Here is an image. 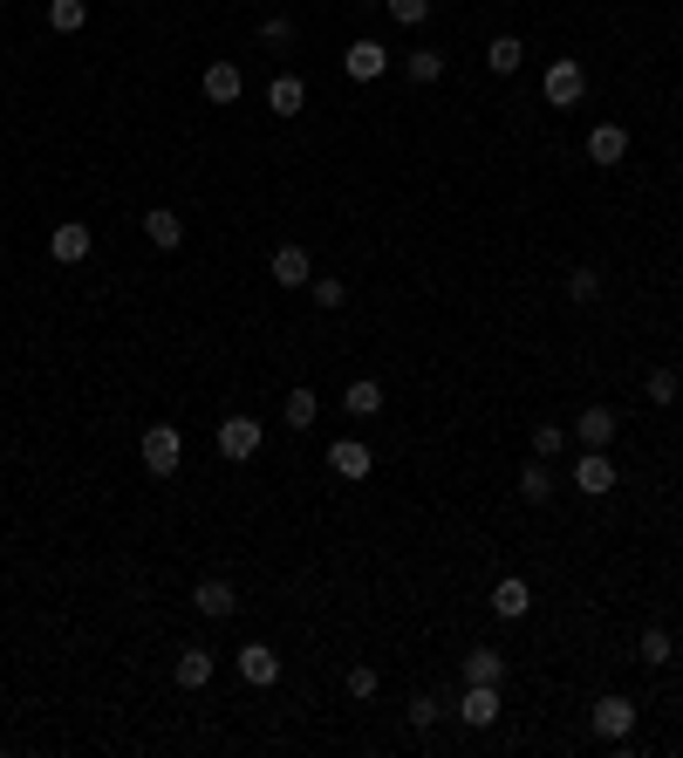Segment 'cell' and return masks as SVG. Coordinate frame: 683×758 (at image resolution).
<instances>
[{
    "label": "cell",
    "instance_id": "cell-1",
    "mask_svg": "<svg viewBox=\"0 0 683 758\" xmlns=\"http://www.w3.org/2000/svg\"><path fill=\"white\" fill-rule=\"evenodd\" d=\"M540 96L553 110H574L581 96H588V69H581L574 56H561V62H547V75H540Z\"/></svg>",
    "mask_w": 683,
    "mask_h": 758
},
{
    "label": "cell",
    "instance_id": "cell-2",
    "mask_svg": "<svg viewBox=\"0 0 683 758\" xmlns=\"http://www.w3.org/2000/svg\"><path fill=\"white\" fill-rule=\"evenodd\" d=\"M185 465V438H179V424H150L144 431V472L150 478H171Z\"/></svg>",
    "mask_w": 683,
    "mask_h": 758
},
{
    "label": "cell",
    "instance_id": "cell-3",
    "mask_svg": "<svg viewBox=\"0 0 683 758\" xmlns=\"http://www.w3.org/2000/svg\"><path fill=\"white\" fill-rule=\"evenodd\" d=\"M260 444H267L260 417H246V411H240V417H225V424H219V459H225V465H246Z\"/></svg>",
    "mask_w": 683,
    "mask_h": 758
},
{
    "label": "cell",
    "instance_id": "cell-4",
    "mask_svg": "<svg viewBox=\"0 0 683 758\" xmlns=\"http://www.w3.org/2000/svg\"><path fill=\"white\" fill-rule=\"evenodd\" d=\"M588 724H595V738H609V745H622L629 731H636V704H629L622 690H609V697H595V711H588Z\"/></svg>",
    "mask_w": 683,
    "mask_h": 758
},
{
    "label": "cell",
    "instance_id": "cell-5",
    "mask_svg": "<svg viewBox=\"0 0 683 758\" xmlns=\"http://www.w3.org/2000/svg\"><path fill=\"white\" fill-rule=\"evenodd\" d=\"M568 478H574V492H588V499H609V492H615V459H609V451H581Z\"/></svg>",
    "mask_w": 683,
    "mask_h": 758
},
{
    "label": "cell",
    "instance_id": "cell-6",
    "mask_svg": "<svg viewBox=\"0 0 683 758\" xmlns=\"http://www.w3.org/2000/svg\"><path fill=\"white\" fill-rule=\"evenodd\" d=\"M48 253H56V267H83L89 253H96V233H89L83 219H62L56 233H48Z\"/></svg>",
    "mask_w": 683,
    "mask_h": 758
},
{
    "label": "cell",
    "instance_id": "cell-7",
    "mask_svg": "<svg viewBox=\"0 0 683 758\" xmlns=\"http://www.w3.org/2000/svg\"><path fill=\"white\" fill-rule=\"evenodd\" d=\"M192 609L206 615V622H225V615L240 609V588H233V580H225V574H206V580H198V588H192Z\"/></svg>",
    "mask_w": 683,
    "mask_h": 758
},
{
    "label": "cell",
    "instance_id": "cell-8",
    "mask_svg": "<svg viewBox=\"0 0 683 758\" xmlns=\"http://www.w3.org/2000/svg\"><path fill=\"white\" fill-rule=\"evenodd\" d=\"M568 438H574L581 451H609V444H615V411H609V403H588V411L574 417Z\"/></svg>",
    "mask_w": 683,
    "mask_h": 758
},
{
    "label": "cell",
    "instance_id": "cell-9",
    "mask_svg": "<svg viewBox=\"0 0 683 758\" xmlns=\"http://www.w3.org/2000/svg\"><path fill=\"white\" fill-rule=\"evenodd\" d=\"M342 69H349V83H376V75H390V48L376 35H363V41H349Z\"/></svg>",
    "mask_w": 683,
    "mask_h": 758
},
{
    "label": "cell",
    "instance_id": "cell-10",
    "mask_svg": "<svg viewBox=\"0 0 683 758\" xmlns=\"http://www.w3.org/2000/svg\"><path fill=\"white\" fill-rule=\"evenodd\" d=\"M233 663H240V676H246L253 690H273V684H281V656H273L267 643H246Z\"/></svg>",
    "mask_w": 683,
    "mask_h": 758
},
{
    "label": "cell",
    "instance_id": "cell-11",
    "mask_svg": "<svg viewBox=\"0 0 683 758\" xmlns=\"http://www.w3.org/2000/svg\"><path fill=\"white\" fill-rule=\"evenodd\" d=\"M328 472H336V478H369L376 472V451L363 438H336V444H328Z\"/></svg>",
    "mask_w": 683,
    "mask_h": 758
},
{
    "label": "cell",
    "instance_id": "cell-12",
    "mask_svg": "<svg viewBox=\"0 0 683 758\" xmlns=\"http://www.w3.org/2000/svg\"><path fill=\"white\" fill-rule=\"evenodd\" d=\"M267 273H273V281H281V288H308L315 281V260H308V246H273V260H267Z\"/></svg>",
    "mask_w": 683,
    "mask_h": 758
},
{
    "label": "cell",
    "instance_id": "cell-13",
    "mask_svg": "<svg viewBox=\"0 0 683 758\" xmlns=\"http://www.w3.org/2000/svg\"><path fill=\"white\" fill-rule=\"evenodd\" d=\"M499 684H465V697H459V718L472 724V731H486V724H499Z\"/></svg>",
    "mask_w": 683,
    "mask_h": 758
},
{
    "label": "cell",
    "instance_id": "cell-14",
    "mask_svg": "<svg viewBox=\"0 0 683 758\" xmlns=\"http://www.w3.org/2000/svg\"><path fill=\"white\" fill-rule=\"evenodd\" d=\"M144 240L158 246V253H179V246H185V219L171 212V206H150V212H144Z\"/></svg>",
    "mask_w": 683,
    "mask_h": 758
},
{
    "label": "cell",
    "instance_id": "cell-15",
    "mask_svg": "<svg viewBox=\"0 0 683 758\" xmlns=\"http://www.w3.org/2000/svg\"><path fill=\"white\" fill-rule=\"evenodd\" d=\"M206 103H240V89H246V75H240V62H206Z\"/></svg>",
    "mask_w": 683,
    "mask_h": 758
},
{
    "label": "cell",
    "instance_id": "cell-16",
    "mask_svg": "<svg viewBox=\"0 0 683 758\" xmlns=\"http://www.w3.org/2000/svg\"><path fill=\"white\" fill-rule=\"evenodd\" d=\"M629 158V131L622 123H595L588 131V164H622Z\"/></svg>",
    "mask_w": 683,
    "mask_h": 758
},
{
    "label": "cell",
    "instance_id": "cell-17",
    "mask_svg": "<svg viewBox=\"0 0 683 758\" xmlns=\"http://www.w3.org/2000/svg\"><path fill=\"white\" fill-rule=\"evenodd\" d=\"M526 609H534V588H526L520 574H505L499 588H492V615H499V622H520Z\"/></svg>",
    "mask_w": 683,
    "mask_h": 758
},
{
    "label": "cell",
    "instance_id": "cell-18",
    "mask_svg": "<svg viewBox=\"0 0 683 758\" xmlns=\"http://www.w3.org/2000/svg\"><path fill=\"white\" fill-rule=\"evenodd\" d=\"M553 492H561V486H553V459H526L520 465V499L526 505H547Z\"/></svg>",
    "mask_w": 683,
    "mask_h": 758
},
{
    "label": "cell",
    "instance_id": "cell-19",
    "mask_svg": "<svg viewBox=\"0 0 683 758\" xmlns=\"http://www.w3.org/2000/svg\"><path fill=\"white\" fill-rule=\"evenodd\" d=\"M301 103H308V83H301V75H273L267 83V110L273 117H301Z\"/></svg>",
    "mask_w": 683,
    "mask_h": 758
},
{
    "label": "cell",
    "instance_id": "cell-20",
    "mask_svg": "<svg viewBox=\"0 0 683 758\" xmlns=\"http://www.w3.org/2000/svg\"><path fill=\"white\" fill-rule=\"evenodd\" d=\"M212 670H219V663H212V649H198V643L179 649V690H206V684H212Z\"/></svg>",
    "mask_w": 683,
    "mask_h": 758
},
{
    "label": "cell",
    "instance_id": "cell-21",
    "mask_svg": "<svg viewBox=\"0 0 683 758\" xmlns=\"http://www.w3.org/2000/svg\"><path fill=\"white\" fill-rule=\"evenodd\" d=\"M342 411L369 424L376 411H383V383H369V376H356V383H349V390H342Z\"/></svg>",
    "mask_w": 683,
    "mask_h": 758
},
{
    "label": "cell",
    "instance_id": "cell-22",
    "mask_svg": "<svg viewBox=\"0 0 683 758\" xmlns=\"http://www.w3.org/2000/svg\"><path fill=\"white\" fill-rule=\"evenodd\" d=\"M670 656H676V643H670V628H643L636 636V663H649V670H670Z\"/></svg>",
    "mask_w": 683,
    "mask_h": 758
},
{
    "label": "cell",
    "instance_id": "cell-23",
    "mask_svg": "<svg viewBox=\"0 0 683 758\" xmlns=\"http://www.w3.org/2000/svg\"><path fill=\"white\" fill-rule=\"evenodd\" d=\"M403 75H411V83H444V48H411V56H403Z\"/></svg>",
    "mask_w": 683,
    "mask_h": 758
},
{
    "label": "cell",
    "instance_id": "cell-24",
    "mask_svg": "<svg viewBox=\"0 0 683 758\" xmlns=\"http://www.w3.org/2000/svg\"><path fill=\"white\" fill-rule=\"evenodd\" d=\"M465 684H505V656L499 649H465Z\"/></svg>",
    "mask_w": 683,
    "mask_h": 758
},
{
    "label": "cell",
    "instance_id": "cell-25",
    "mask_svg": "<svg viewBox=\"0 0 683 758\" xmlns=\"http://www.w3.org/2000/svg\"><path fill=\"white\" fill-rule=\"evenodd\" d=\"M281 411H288V431H308V424L321 417V396H315L308 383H294V390H288V403H281Z\"/></svg>",
    "mask_w": 683,
    "mask_h": 758
},
{
    "label": "cell",
    "instance_id": "cell-26",
    "mask_svg": "<svg viewBox=\"0 0 683 758\" xmlns=\"http://www.w3.org/2000/svg\"><path fill=\"white\" fill-rule=\"evenodd\" d=\"M520 62H526L520 35H492V41H486V69H492V75H513Z\"/></svg>",
    "mask_w": 683,
    "mask_h": 758
},
{
    "label": "cell",
    "instance_id": "cell-27",
    "mask_svg": "<svg viewBox=\"0 0 683 758\" xmlns=\"http://www.w3.org/2000/svg\"><path fill=\"white\" fill-rule=\"evenodd\" d=\"M89 21V0H48V28L56 35H75Z\"/></svg>",
    "mask_w": 683,
    "mask_h": 758
},
{
    "label": "cell",
    "instance_id": "cell-28",
    "mask_svg": "<svg viewBox=\"0 0 683 758\" xmlns=\"http://www.w3.org/2000/svg\"><path fill=\"white\" fill-rule=\"evenodd\" d=\"M643 396H649V403H676V396H683V376H676V369H649V376H643Z\"/></svg>",
    "mask_w": 683,
    "mask_h": 758
},
{
    "label": "cell",
    "instance_id": "cell-29",
    "mask_svg": "<svg viewBox=\"0 0 683 758\" xmlns=\"http://www.w3.org/2000/svg\"><path fill=\"white\" fill-rule=\"evenodd\" d=\"M403 718H411V724H417V731H431V724H438V718H444V704H438V697H431V690H417V697H411V704H403Z\"/></svg>",
    "mask_w": 683,
    "mask_h": 758
},
{
    "label": "cell",
    "instance_id": "cell-30",
    "mask_svg": "<svg viewBox=\"0 0 683 758\" xmlns=\"http://www.w3.org/2000/svg\"><path fill=\"white\" fill-rule=\"evenodd\" d=\"M383 8H390L397 28H424V21H431V0H383Z\"/></svg>",
    "mask_w": 683,
    "mask_h": 758
},
{
    "label": "cell",
    "instance_id": "cell-31",
    "mask_svg": "<svg viewBox=\"0 0 683 758\" xmlns=\"http://www.w3.org/2000/svg\"><path fill=\"white\" fill-rule=\"evenodd\" d=\"M308 294H315V308H328V315H336L342 301H349V288L336 281V273H321V281H308Z\"/></svg>",
    "mask_w": 683,
    "mask_h": 758
},
{
    "label": "cell",
    "instance_id": "cell-32",
    "mask_svg": "<svg viewBox=\"0 0 683 758\" xmlns=\"http://www.w3.org/2000/svg\"><path fill=\"white\" fill-rule=\"evenodd\" d=\"M601 294V267H574L568 273V301H595Z\"/></svg>",
    "mask_w": 683,
    "mask_h": 758
},
{
    "label": "cell",
    "instance_id": "cell-33",
    "mask_svg": "<svg viewBox=\"0 0 683 758\" xmlns=\"http://www.w3.org/2000/svg\"><path fill=\"white\" fill-rule=\"evenodd\" d=\"M561 444H568L561 424H534V459H561Z\"/></svg>",
    "mask_w": 683,
    "mask_h": 758
},
{
    "label": "cell",
    "instance_id": "cell-34",
    "mask_svg": "<svg viewBox=\"0 0 683 758\" xmlns=\"http://www.w3.org/2000/svg\"><path fill=\"white\" fill-rule=\"evenodd\" d=\"M342 684H349V697H356V704H369V697H376V670H369V663H349Z\"/></svg>",
    "mask_w": 683,
    "mask_h": 758
},
{
    "label": "cell",
    "instance_id": "cell-35",
    "mask_svg": "<svg viewBox=\"0 0 683 758\" xmlns=\"http://www.w3.org/2000/svg\"><path fill=\"white\" fill-rule=\"evenodd\" d=\"M260 41H267V48H288V41H294V21H288V14H267V21H260Z\"/></svg>",
    "mask_w": 683,
    "mask_h": 758
},
{
    "label": "cell",
    "instance_id": "cell-36",
    "mask_svg": "<svg viewBox=\"0 0 683 758\" xmlns=\"http://www.w3.org/2000/svg\"><path fill=\"white\" fill-rule=\"evenodd\" d=\"M676 253H683V240H676Z\"/></svg>",
    "mask_w": 683,
    "mask_h": 758
},
{
    "label": "cell",
    "instance_id": "cell-37",
    "mask_svg": "<svg viewBox=\"0 0 683 758\" xmlns=\"http://www.w3.org/2000/svg\"><path fill=\"white\" fill-rule=\"evenodd\" d=\"M0 8H8V0H0Z\"/></svg>",
    "mask_w": 683,
    "mask_h": 758
},
{
    "label": "cell",
    "instance_id": "cell-38",
    "mask_svg": "<svg viewBox=\"0 0 683 758\" xmlns=\"http://www.w3.org/2000/svg\"><path fill=\"white\" fill-rule=\"evenodd\" d=\"M363 8H369V0H363Z\"/></svg>",
    "mask_w": 683,
    "mask_h": 758
}]
</instances>
